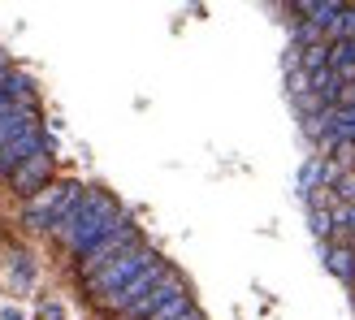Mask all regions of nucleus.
<instances>
[{
	"mask_svg": "<svg viewBox=\"0 0 355 320\" xmlns=\"http://www.w3.org/2000/svg\"><path fill=\"white\" fill-rule=\"evenodd\" d=\"M122 203L108 195V190H83V199H78V208L61 221V230L52 234L61 247H66L74 260L78 255H87L100 238H108L113 230L122 226Z\"/></svg>",
	"mask_w": 355,
	"mask_h": 320,
	"instance_id": "obj_1",
	"label": "nucleus"
},
{
	"mask_svg": "<svg viewBox=\"0 0 355 320\" xmlns=\"http://www.w3.org/2000/svg\"><path fill=\"white\" fill-rule=\"evenodd\" d=\"M152 264H160V255H156L148 243H143V247H135V251H126L122 260H113L108 268H100L95 277H87V281H83V290H87V299L95 303V308H104L113 294H122L126 286H131L139 273H148Z\"/></svg>",
	"mask_w": 355,
	"mask_h": 320,
	"instance_id": "obj_2",
	"label": "nucleus"
},
{
	"mask_svg": "<svg viewBox=\"0 0 355 320\" xmlns=\"http://www.w3.org/2000/svg\"><path fill=\"white\" fill-rule=\"evenodd\" d=\"M78 199H83V186H78V182H52V186L44 190V195H35V199L26 203V212H22L26 230L57 234V230H61V221H66L74 208H78Z\"/></svg>",
	"mask_w": 355,
	"mask_h": 320,
	"instance_id": "obj_3",
	"label": "nucleus"
},
{
	"mask_svg": "<svg viewBox=\"0 0 355 320\" xmlns=\"http://www.w3.org/2000/svg\"><path fill=\"white\" fill-rule=\"evenodd\" d=\"M135 247H143V234H139V226L122 221V226L113 230L108 238H100V243H95L87 255H78V260H74V273L87 281V277H95L100 268H108L113 260H122V255H126V251H135Z\"/></svg>",
	"mask_w": 355,
	"mask_h": 320,
	"instance_id": "obj_4",
	"label": "nucleus"
},
{
	"mask_svg": "<svg viewBox=\"0 0 355 320\" xmlns=\"http://www.w3.org/2000/svg\"><path fill=\"white\" fill-rule=\"evenodd\" d=\"M39 152H52V139H48L39 126H30V130H22L18 139H9L5 148H0V173L13 178V173H18L26 160H35Z\"/></svg>",
	"mask_w": 355,
	"mask_h": 320,
	"instance_id": "obj_5",
	"label": "nucleus"
},
{
	"mask_svg": "<svg viewBox=\"0 0 355 320\" xmlns=\"http://www.w3.org/2000/svg\"><path fill=\"white\" fill-rule=\"evenodd\" d=\"M182 290H186V281H182V273H178V268L169 264V273L160 277V281L152 286V290H148V294H143V299L135 303L131 312H122V320H152V316H156L160 308H165L169 299H178Z\"/></svg>",
	"mask_w": 355,
	"mask_h": 320,
	"instance_id": "obj_6",
	"label": "nucleus"
},
{
	"mask_svg": "<svg viewBox=\"0 0 355 320\" xmlns=\"http://www.w3.org/2000/svg\"><path fill=\"white\" fill-rule=\"evenodd\" d=\"M9 186L18 190L22 199H35V195H44L48 186H52V152H39L35 160H26V165L9 178Z\"/></svg>",
	"mask_w": 355,
	"mask_h": 320,
	"instance_id": "obj_7",
	"label": "nucleus"
},
{
	"mask_svg": "<svg viewBox=\"0 0 355 320\" xmlns=\"http://www.w3.org/2000/svg\"><path fill=\"white\" fill-rule=\"evenodd\" d=\"M165 273H169V264H165V260H160V264H152V268H148V273H139V277H135L131 286H126V290H122V294H113V299L104 303V312H113V316H122V312H131V308H135V303H139L143 294H148V290H152V286H156L160 277H165Z\"/></svg>",
	"mask_w": 355,
	"mask_h": 320,
	"instance_id": "obj_8",
	"label": "nucleus"
},
{
	"mask_svg": "<svg viewBox=\"0 0 355 320\" xmlns=\"http://www.w3.org/2000/svg\"><path fill=\"white\" fill-rule=\"evenodd\" d=\"M325 264H329V273H334L338 281L355 286V247H347V243H334V247L325 251Z\"/></svg>",
	"mask_w": 355,
	"mask_h": 320,
	"instance_id": "obj_9",
	"label": "nucleus"
},
{
	"mask_svg": "<svg viewBox=\"0 0 355 320\" xmlns=\"http://www.w3.org/2000/svg\"><path fill=\"white\" fill-rule=\"evenodd\" d=\"M329 57H334V48L329 43H316V48H308V52H299V70L303 74H316V70L329 66Z\"/></svg>",
	"mask_w": 355,
	"mask_h": 320,
	"instance_id": "obj_10",
	"label": "nucleus"
},
{
	"mask_svg": "<svg viewBox=\"0 0 355 320\" xmlns=\"http://www.w3.org/2000/svg\"><path fill=\"white\" fill-rule=\"evenodd\" d=\"M191 312H195V303H191V290H182L178 299H169L152 320H182V316H191Z\"/></svg>",
	"mask_w": 355,
	"mask_h": 320,
	"instance_id": "obj_11",
	"label": "nucleus"
},
{
	"mask_svg": "<svg viewBox=\"0 0 355 320\" xmlns=\"http://www.w3.org/2000/svg\"><path fill=\"white\" fill-rule=\"evenodd\" d=\"M334 195L343 199L347 208L355 203V173H343V178H338V186H334Z\"/></svg>",
	"mask_w": 355,
	"mask_h": 320,
	"instance_id": "obj_12",
	"label": "nucleus"
},
{
	"mask_svg": "<svg viewBox=\"0 0 355 320\" xmlns=\"http://www.w3.org/2000/svg\"><path fill=\"white\" fill-rule=\"evenodd\" d=\"M182 320H204V316H200V312H191V316H182Z\"/></svg>",
	"mask_w": 355,
	"mask_h": 320,
	"instance_id": "obj_13",
	"label": "nucleus"
},
{
	"mask_svg": "<svg viewBox=\"0 0 355 320\" xmlns=\"http://www.w3.org/2000/svg\"><path fill=\"white\" fill-rule=\"evenodd\" d=\"M5 320H18V316H13V312H5Z\"/></svg>",
	"mask_w": 355,
	"mask_h": 320,
	"instance_id": "obj_14",
	"label": "nucleus"
}]
</instances>
